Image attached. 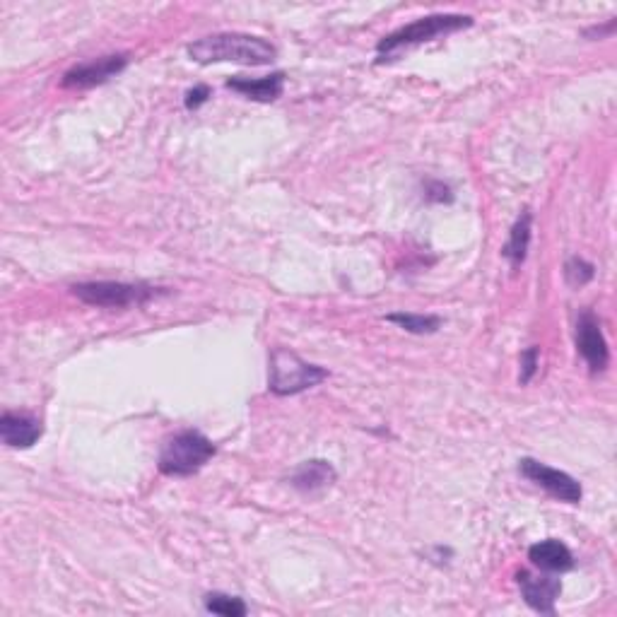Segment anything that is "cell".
I'll list each match as a JSON object with an SVG mask.
<instances>
[{
	"instance_id": "11",
	"label": "cell",
	"mask_w": 617,
	"mask_h": 617,
	"mask_svg": "<svg viewBox=\"0 0 617 617\" xmlns=\"http://www.w3.org/2000/svg\"><path fill=\"white\" fill-rule=\"evenodd\" d=\"M338 480L336 468L323 458H311V461L299 463L295 473L290 475V485L304 495H314V492L326 490Z\"/></svg>"
},
{
	"instance_id": "6",
	"label": "cell",
	"mask_w": 617,
	"mask_h": 617,
	"mask_svg": "<svg viewBox=\"0 0 617 617\" xmlns=\"http://www.w3.org/2000/svg\"><path fill=\"white\" fill-rule=\"evenodd\" d=\"M519 470L526 480L543 487L548 495L560 499V502L579 504L581 497H584V490H581V485L572 475L564 473L560 468H552L548 463H540L536 458H521Z\"/></svg>"
},
{
	"instance_id": "21",
	"label": "cell",
	"mask_w": 617,
	"mask_h": 617,
	"mask_svg": "<svg viewBox=\"0 0 617 617\" xmlns=\"http://www.w3.org/2000/svg\"><path fill=\"white\" fill-rule=\"evenodd\" d=\"M615 29V20L608 22V27H593L586 32V37H593V34H598V37H603V34H610Z\"/></svg>"
},
{
	"instance_id": "9",
	"label": "cell",
	"mask_w": 617,
	"mask_h": 617,
	"mask_svg": "<svg viewBox=\"0 0 617 617\" xmlns=\"http://www.w3.org/2000/svg\"><path fill=\"white\" fill-rule=\"evenodd\" d=\"M516 584H519L521 596L528 603V608H533L536 613L543 615H555V603L562 596V581L545 574H533V572H519L516 574Z\"/></svg>"
},
{
	"instance_id": "7",
	"label": "cell",
	"mask_w": 617,
	"mask_h": 617,
	"mask_svg": "<svg viewBox=\"0 0 617 617\" xmlns=\"http://www.w3.org/2000/svg\"><path fill=\"white\" fill-rule=\"evenodd\" d=\"M577 350L589 364L591 374H601L610 364V348L608 340L603 336V328L598 316L591 309L581 311L577 319Z\"/></svg>"
},
{
	"instance_id": "19",
	"label": "cell",
	"mask_w": 617,
	"mask_h": 617,
	"mask_svg": "<svg viewBox=\"0 0 617 617\" xmlns=\"http://www.w3.org/2000/svg\"><path fill=\"white\" fill-rule=\"evenodd\" d=\"M210 97H213V90H210L208 85H196L193 90L186 92L184 104H186L188 111H196V109H201Z\"/></svg>"
},
{
	"instance_id": "18",
	"label": "cell",
	"mask_w": 617,
	"mask_h": 617,
	"mask_svg": "<svg viewBox=\"0 0 617 617\" xmlns=\"http://www.w3.org/2000/svg\"><path fill=\"white\" fill-rule=\"evenodd\" d=\"M538 360H540V348L538 345H531V348H526L521 352V376L519 381L521 384H531V379L538 372Z\"/></svg>"
},
{
	"instance_id": "1",
	"label": "cell",
	"mask_w": 617,
	"mask_h": 617,
	"mask_svg": "<svg viewBox=\"0 0 617 617\" xmlns=\"http://www.w3.org/2000/svg\"><path fill=\"white\" fill-rule=\"evenodd\" d=\"M191 61L210 66V63H239V66H270L278 56L275 46L263 37L239 32L210 34L188 44Z\"/></svg>"
},
{
	"instance_id": "15",
	"label": "cell",
	"mask_w": 617,
	"mask_h": 617,
	"mask_svg": "<svg viewBox=\"0 0 617 617\" xmlns=\"http://www.w3.org/2000/svg\"><path fill=\"white\" fill-rule=\"evenodd\" d=\"M386 321L396 323V326L413 333V336H432V333H437L444 323L442 316L434 314H389L386 316Z\"/></svg>"
},
{
	"instance_id": "10",
	"label": "cell",
	"mask_w": 617,
	"mask_h": 617,
	"mask_svg": "<svg viewBox=\"0 0 617 617\" xmlns=\"http://www.w3.org/2000/svg\"><path fill=\"white\" fill-rule=\"evenodd\" d=\"M44 434V425L39 417L29 413H3L0 417V437L10 449H29Z\"/></svg>"
},
{
	"instance_id": "3",
	"label": "cell",
	"mask_w": 617,
	"mask_h": 617,
	"mask_svg": "<svg viewBox=\"0 0 617 617\" xmlns=\"http://www.w3.org/2000/svg\"><path fill=\"white\" fill-rule=\"evenodd\" d=\"M328 379V369L311 364L287 348H275L270 352L268 391L273 396H297Z\"/></svg>"
},
{
	"instance_id": "14",
	"label": "cell",
	"mask_w": 617,
	"mask_h": 617,
	"mask_svg": "<svg viewBox=\"0 0 617 617\" xmlns=\"http://www.w3.org/2000/svg\"><path fill=\"white\" fill-rule=\"evenodd\" d=\"M531 237H533V215L531 210H524L519 215V220L511 227L507 244L502 246V256L511 263V268L524 266L528 249H531Z\"/></svg>"
},
{
	"instance_id": "13",
	"label": "cell",
	"mask_w": 617,
	"mask_h": 617,
	"mask_svg": "<svg viewBox=\"0 0 617 617\" xmlns=\"http://www.w3.org/2000/svg\"><path fill=\"white\" fill-rule=\"evenodd\" d=\"M229 90L239 92L246 99H254V102H275V99L282 97V90H285V73H273L268 78H232L227 80Z\"/></svg>"
},
{
	"instance_id": "2",
	"label": "cell",
	"mask_w": 617,
	"mask_h": 617,
	"mask_svg": "<svg viewBox=\"0 0 617 617\" xmlns=\"http://www.w3.org/2000/svg\"><path fill=\"white\" fill-rule=\"evenodd\" d=\"M473 27V17L470 15H454V13H439V15H427L420 20L410 22L396 32H391L389 37H384L376 44V63L393 61L396 56H401L403 51L415 49V46L427 44L439 37H449V34L461 32V29Z\"/></svg>"
},
{
	"instance_id": "17",
	"label": "cell",
	"mask_w": 617,
	"mask_h": 617,
	"mask_svg": "<svg viewBox=\"0 0 617 617\" xmlns=\"http://www.w3.org/2000/svg\"><path fill=\"white\" fill-rule=\"evenodd\" d=\"M596 278V266L584 258L572 256L567 263H564V280H567L569 287H584Z\"/></svg>"
},
{
	"instance_id": "8",
	"label": "cell",
	"mask_w": 617,
	"mask_h": 617,
	"mask_svg": "<svg viewBox=\"0 0 617 617\" xmlns=\"http://www.w3.org/2000/svg\"><path fill=\"white\" fill-rule=\"evenodd\" d=\"M126 66H128L126 54L97 58V61L82 63V66L70 68L68 73L63 75L61 85L68 87V90H90V87L104 85V82L116 78V75L126 70Z\"/></svg>"
},
{
	"instance_id": "12",
	"label": "cell",
	"mask_w": 617,
	"mask_h": 617,
	"mask_svg": "<svg viewBox=\"0 0 617 617\" xmlns=\"http://www.w3.org/2000/svg\"><path fill=\"white\" fill-rule=\"evenodd\" d=\"M528 560H531L533 567L540 569V572L548 574H562L574 567L572 550H569L562 540L555 538L540 540V543L531 545V548H528Z\"/></svg>"
},
{
	"instance_id": "5",
	"label": "cell",
	"mask_w": 617,
	"mask_h": 617,
	"mask_svg": "<svg viewBox=\"0 0 617 617\" xmlns=\"http://www.w3.org/2000/svg\"><path fill=\"white\" fill-rule=\"evenodd\" d=\"M80 302L90 304V307L104 309H126L140 307V304L150 302L157 295H162V287L145 285V282H114V280H99V282H78L70 287Z\"/></svg>"
},
{
	"instance_id": "16",
	"label": "cell",
	"mask_w": 617,
	"mask_h": 617,
	"mask_svg": "<svg viewBox=\"0 0 617 617\" xmlns=\"http://www.w3.org/2000/svg\"><path fill=\"white\" fill-rule=\"evenodd\" d=\"M203 608L213 615H225V617H244L249 613L246 603L239 596H227V593H208L203 598Z\"/></svg>"
},
{
	"instance_id": "4",
	"label": "cell",
	"mask_w": 617,
	"mask_h": 617,
	"mask_svg": "<svg viewBox=\"0 0 617 617\" xmlns=\"http://www.w3.org/2000/svg\"><path fill=\"white\" fill-rule=\"evenodd\" d=\"M217 454L215 444L196 430H184L174 434L160 451V473L169 478H188L198 473L205 463Z\"/></svg>"
},
{
	"instance_id": "20",
	"label": "cell",
	"mask_w": 617,
	"mask_h": 617,
	"mask_svg": "<svg viewBox=\"0 0 617 617\" xmlns=\"http://www.w3.org/2000/svg\"><path fill=\"white\" fill-rule=\"evenodd\" d=\"M425 198L430 203H451V201H454V196H451V188L442 184V181H430V184L425 186Z\"/></svg>"
}]
</instances>
